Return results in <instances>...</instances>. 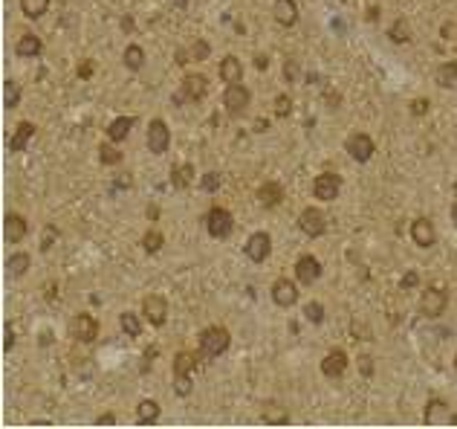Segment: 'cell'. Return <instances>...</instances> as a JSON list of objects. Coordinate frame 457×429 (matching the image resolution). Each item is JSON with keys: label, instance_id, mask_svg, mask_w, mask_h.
Here are the masks:
<instances>
[{"label": "cell", "instance_id": "6da1fadb", "mask_svg": "<svg viewBox=\"0 0 457 429\" xmlns=\"http://www.w3.org/2000/svg\"><path fill=\"white\" fill-rule=\"evenodd\" d=\"M229 345H232V333L223 325H208L200 333V354L206 360H218L220 354L229 351Z\"/></svg>", "mask_w": 457, "mask_h": 429}, {"label": "cell", "instance_id": "7a4b0ae2", "mask_svg": "<svg viewBox=\"0 0 457 429\" xmlns=\"http://www.w3.org/2000/svg\"><path fill=\"white\" fill-rule=\"evenodd\" d=\"M206 229H208L211 238H218V241H226V238L234 232V218H232V212L223 209V206L208 209V214H206Z\"/></svg>", "mask_w": 457, "mask_h": 429}, {"label": "cell", "instance_id": "3957f363", "mask_svg": "<svg viewBox=\"0 0 457 429\" xmlns=\"http://www.w3.org/2000/svg\"><path fill=\"white\" fill-rule=\"evenodd\" d=\"M249 102H252V93H249L244 84H226L223 105H226V113H229L232 119H240V116H244L246 108H249Z\"/></svg>", "mask_w": 457, "mask_h": 429}, {"label": "cell", "instance_id": "277c9868", "mask_svg": "<svg viewBox=\"0 0 457 429\" xmlns=\"http://www.w3.org/2000/svg\"><path fill=\"white\" fill-rule=\"evenodd\" d=\"M298 229L307 238H322L327 232V214L322 209H316V206L301 209V214H298Z\"/></svg>", "mask_w": 457, "mask_h": 429}, {"label": "cell", "instance_id": "5b68a950", "mask_svg": "<svg viewBox=\"0 0 457 429\" xmlns=\"http://www.w3.org/2000/svg\"><path fill=\"white\" fill-rule=\"evenodd\" d=\"M446 307H449V290L437 288V284H435V288H425V293H423V299H420V311H423L428 319L443 316Z\"/></svg>", "mask_w": 457, "mask_h": 429}, {"label": "cell", "instance_id": "8992f818", "mask_svg": "<svg viewBox=\"0 0 457 429\" xmlns=\"http://www.w3.org/2000/svg\"><path fill=\"white\" fill-rule=\"evenodd\" d=\"M342 192V177L339 174H333V172H324L319 174L316 180H312V198H319L322 203H330L336 200Z\"/></svg>", "mask_w": 457, "mask_h": 429}, {"label": "cell", "instance_id": "52a82bcc", "mask_svg": "<svg viewBox=\"0 0 457 429\" xmlns=\"http://www.w3.org/2000/svg\"><path fill=\"white\" fill-rule=\"evenodd\" d=\"M244 252L249 261H255V264H263L270 255H272V238L270 232H252L249 241L244 244Z\"/></svg>", "mask_w": 457, "mask_h": 429}, {"label": "cell", "instance_id": "ba28073f", "mask_svg": "<svg viewBox=\"0 0 457 429\" xmlns=\"http://www.w3.org/2000/svg\"><path fill=\"white\" fill-rule=\"evenodd\" d=\"M145 142H148V151L157 154V157H162L168 151V146H171V131H168V125L162 122V119H151L148 122Z\"/></svg>", "mask_w": 457, "mask_h": 429}, {"label": "cell", "instance_id": "9c48e42d", "mask_svg": "<svg viewBox=\"0 0 457 429\" xmlns=\"http://www.w3.org/2000/svg\"><path fill=\"white\" fill-rule=\"evenodd\" d=\"M345 151L350 154V160H356V162H368L371 157H373V151H376V142L368 136V134H350L347 136V142H345Z\"/></svg>", "mask_w": 457, "mask_h": 429}, {"label": "cell", "instance_id": "30bf717a", "mask_svg": "<svg viewBox=\"0 0 457 429\" xmlns=\"http://www.w3.org/2000/svg\"><path fill=\"white\" fill-rule=\"evenodd\" d=\"M69 333H73L79 342H95V337H99V319L93 314H79L69 322Z\"/></svg>", "mask_w": 457, "mask_h": 429}, {"label": "cell", "instance_id": "8fae6325", "mask_svg": "<svg viewBox=\"0 0 457 429\" xmlns=\"http://www.w3.org/2000/svg\"><path fill=\"white\" fill-rule=\"evenodd\" d=\"M142 316L148 319V325L162 328L165 319H168V302L162 296H157V293L145 296V299H142Z\"/></svg>", "mask_w": 457, "mask_h": 429}, {"label": "cell", "instance_id": "7c38bea8", "mask_svg": "<svg viewBox=\"0 0 457 429\" xmlns=\"http://www.w3.org/2000/svg\"><path fill=\"white\" fill-rule=\"evenodd\" d=\"M296 278H298V284H304V288L316 284L322 278V261L316 255H301L296 261Z\"/></svg>", "mask_w": 457, "mask_h": 429}, {"label": "cell", "instance_id": "4fadbf2b", "mask_svg": "<svg viewBox=\"0 0 457 429\" xmlns=\"http://www.w3.org/2000/svg\"><path fill=\"white\" fill-rule=\"evenodd\" d=\"M347 366H350L347 354H345L342 348H333V351L324 357V360H322V374H324L327 380H339V377H345Z\"/></svg>", "mask_w": 457, "mask_h": 429}, {"label": "cell", "instance_id": "5bb4252c", "mask_svg": "<svg viewBox=\"0 0 457 429\" xmlns=\"http://www.w3.org/2000/svg\"><path fill=\"white\" fill-rule=\"evenodd\" d=\"M180 93H183L185 102H200V99H206V93H208V79L203 73H188L183 79Z\"/></svg>", "mask_w": 457, "mask_h": 429}, {"label": "cell", "instance_id": "9a60e30c", "mask_svg": "<svg viewBox=\"0 0 457 429\" xmlns=\"http://www.w3.org/2000/svg\"><path fill=\"white\" fill-rule=\"evenodd\" d=\"M411 241H414L417 247H423V250L435 247V244H437V229H435V224H431L428 218L411 221Z\"/></svg>", "mask_w": 457, "mask_h": 429}, {"label": "cell", "instance_id": "2e32d148", "mask_svg": "<svg viewBox=\"0 0 457 429\" xmlns=\"http://www.w3.org/2000/svg\"><path fill=\"white\" fill-rule=\"evenodd\" d=\"M272 302L278 307H293L298 302V284L293 278H278L272 284Z\"/></svg>", "mask_w": 457, "mask_h": 429}, {"label": "cell", "instance_id": "e0dca14e", "mask_svg": "<svg viewBox=\"0 0 457 429\" xmlns=\"http://www.w3.org/2000/svg\"><path fill=\"white\" fill-rule=\"evenodd\" d=\"M4 232H6V241L9 244H20L23 238H27V232H29V224H27V218H23V214L9 212L6 221H4Z\"/></svg>", "mask_w": 457, "mask_h": 429}, {"label": "cell", "instance_id": "ac0fdd59", "mask_svg": "<svg viewBox=\"0 0 457 429\" xmlns=\"http://www.w3.org/2000/svg\"><path fill=\"white\" fill-rule=\"evenodd\" d=\"M272 15L281 27H296L298 23V4L296 0H275L272 4Z\"/></svg>", "mask_w": 457, "mask_h": 429}, {"label": "cell", "instance_id": "d6986e66", "mask_svg": "<svg viewBox=\"0 0 457 429\" xmlns=\"http://www.w3.org/2000/svg\"><path fill=\"white\" fill-rule=\"evenodd\" d=\"M32 136H35V125L29 122V119H23V122L15 128V134L9 136V151H12V154H20L23 148L29 146Z\"/></svg>", "mask_w": 457, "mask_h": 429}, {"label": "cell", "instance_id": "ffe728a7", "mask_svg": "<svg viewBox=\"0 0 457 429\" xmlns=\"http://www.w3.org/2000/svg\"><path fill=\"white\" fill-rule=\"evenodd\" d=\"M218 73H220V82L240 84V82H244V64H240V58H234V56H226L220 61V67H218Z\"/></svg>", "mask_w": 457, "mask_h": 429}, {"label": "cell", "instance_id": "44dd1931", "mask_svg": "<svg viewBox=\"0 0 457 429\" xmlns=\"http://www.w3.org/2000/svg\"><path fill=\"white\" fill-rule=\"evenodd\" d=\"M258 200H260L263 209H275V206L284 200V188H281V183L267 180V183H263V186L258 188Z\"/></svg>", "mask_w": 457, "mask_h": 429}, {"label": "cell", "instance_id": "7402d4cb", "mask_svg": "<svg viewBox=\"0 0 457 429\" xmlns=\"http://www.w3.org/2000/svg\"><path fill=\"white\" fill-rule=\"evenodd\" d=\"M18 58H38L44 53V41L38 35H20V41L15 44Z\"/></svg>", "mask_w": 457, "mask_h": 429}, {"label": "cell", "instance_id": "603a6c76", "mask_svg": "<svg viewBox=\"0 0 457 429\" xmlns=\"http://www.w3.org/2000/svg\"><path fill=\"white\" fill-rule=\"evenodd\" d=\"M133 125H136V116H119V119H113L110 128H107V139L110 142H125L131 136V128Z\"/></svg>", "mask_w": 457, "mask_h": 429}, {"label": "cell", "instance_id": "cb8c5ba5", "mask_svg": "<svg viewBox=\"0 0 457 429\" xmlns=\"http://www.w3.org/2000/svg\"><path fill=\"white\" fill-rule=\"evenodd\" d=\"M425 423H451V412H449V403L431 397L428 406H425Z\"/></svg>", "mask_w": 457, "mask_h": 429}, {"label": "cell", "instance_id": "d4e9b609", "mask_svg": "<svg viewBox=\"0 0 457 429\" xmlns=\"http://www.w3.org/2000/svg\"><path fill=\"white\" fill-rule=\"evenodd\" d=\"M194 183V165L191 162H180L171 169V188H188Z\"/></svg>", "mask_w": 457, "mask_h": 429}, {"label": "cell", "instance_id": "484cf974", "mask_svg": "<svg viewBox=\"0 0 457 429\" xmlns=\"http://www.w3.org/2000/svg\"><path fill=\"white\" fill-rule=\"evenodd\" d=\"M122 61H125V67L131 70V73H139V70L145 67V50H142L139 44H131V46H125Z\"/></svg>", "mask_w": 457, "mask_h": 429}, {"label": "cell", "instance_id": "4316f807", "mask_svg": "<svg viewBox=\"0 0 457 429\" xmlns=\"http://www.w3.org/2000/svg\"><path fill=\"white\" fill-rule=\"evenodd\" d=\"M29 264H32V258L27 252H12L9 261H6V273L15 276V278H20V276H27Z\"/></svg>", "mask_w": 457, "mask_h": 429}, {"label": "cell", "instance_id": "83f0119b", "mask_svg": "<svg viewBox=\"0 0 457 429\" xmlns=\"http://www.w3.org/2000/svg\"><path fill=\"white\" fill-rule=\"evenodd\" d=\"M194 371H197V354L180 351L174 357V374H194Z\"/></svg>", "mask_w": 457, "mask_h": 429}, {"label": "cell", "instance_id": "f1b7e54d", "mask_svg": "<svg viewBox=\"0 0 457 429\" xmlns=\"http://www.w3.org/2000/svg\"><path fill=\"white\" fill-rule=\"evenodd\" d=\"M119 325H122L125 337H131V340L142 337V319H139V316H136L133 311H125L122 316H119Z\"/></svg>", "mask_w": 457, "mask_h": 429}, {"label": "cell", "instance_id": "f546056e", "mask_svg": "<svg viewBox=\"0 0 457 429\" xmlns=\"http://www.w3.org/2000/svg\"><path fill=\"white\" fill-rule=\"evenodd\" d=\"M435 82H437L440 87H451V84L457 82V61H446V64H440V67L435 70Z\"/></svg>", "mask_w": 457, "mask_h": 429}, {"label": "cell", "instance_id": "4dcf8cb0", "mask_svg": "<svg viewBox=\"0 0 457 429\" xmlns=\"http://www.w3.org/2000/svg\"><path fill=\"white\" fill-rule=\"evenodd\" d=\"M20 12L32 20H38L50 12V0H20Z\"/></svg>", "mask_w": 457, "mask_h": 429}, {"label": "cell", "instance_id": "1f68e13d", "mask_svg": "<svg viewBox=\"0 0 457 429\" xmlns=\"http://www.w3.org/2000/svg\"><path fill=\"white\" fill-rule=\"evenodd\" d=\"M136 421L139 423H157L159 421V403L157 400H142L136 409Z\"/></svg>", "mask_w": 457, "mask_h": 429}, {"label": "cell", "instance_id": "d6a6232c", "mask_svg": "<svg viewBox=\"0 0 457 429\" xmlns=\"http://www.w3.org/2000/svg\"><path fill=\"white\" fill-rule=\"evenodd\" d=\"M388 35H391V41H394V44H408V41H411V27H408V20L397 18V20L391 23Z\"/></svg>", "mask_w": 457, "mask_h": 429}, {"label": "cell", "instance_id": "836d02e7", "mask_svg": "<svg viewBox=\"0 0 457 429\" xmlns=\"http://www.w3.org/2000/svg\"><path fill=\"white\" fill-rule=\"evenodd\" d=\"M263 421L267 423H286L290 415H286V409H281L275 400H270V403H263Z\"/></svg>", "mask_w": 457, "mask_h": 429}, {"label": "cell", "instance_id": "e575fe53", "mask_svg": "<svg viewBox=\"0 0 457 429\" xmlns=\"http://www.w3.org/2000/svg\"><path fill=\"white\" fill-rule=\"evenodd\" d=\"M162 244H165V238H162V232H157V229L145 232V238H142V250H145L148 255H157V252L162 250Z\"/></svg>", "mask_w": 457, "mask_h": 429}, {"label": "cell", "instance_id": "d590c367", "mask_svg": "<svg viewBox=\"0 0 457 429\" xmlns=\"http://www.w3.org/2000/svg\"><path fill=\"white\" fill-rule=\"evenodd\" d=\"M304 319L312 325H322L324 322V305L322 302H307L304 305Z\"/></svg>", "mask_w": 457, "mask_h": 429}, {"label": "cell", "instance_id": "8d00e7d4", "mask_svg": "<svg viewBox=\"0 0 457 429\" xmlns=\"http://www.w3.org/2000/svg\"><path fill=\"white\" fill-rule=\"evenodd\" d=\"M4 105L12 110V108H18L20 105V87H18V82H6V87H4Z\"/></svg>", "mask_w": 457, "mask_h": 429}, {"label": "cell", "instance_id": "74e56055", "mask_svg": "<svg viewBox=\"0 0 457 429\" xmlns=\"http://www.w3.org/2000/svg\"><path fill=\"white\" fill-rule=\"evenodd\" d=\"M122 151H119L116 146H102L99 148V160H102V165H119V162H122Z\"/></svg>", "mask_w": 457, "mask_h": 429}, {"label": "cell", "instance_id": "f35d334b", "mask_svg": "<svg viewBox=\"0 0 457 429\" xmlns=\"http://www.w3.org/2000/svg\"><path fill=\"white\" fill-rule=\"evenodd\" d=\"M188 56H191V61H206V58L211 56L208 41H194V44L188 46Z\"/></svg>", "mask_w": 457, "mask_h": 429}, {"label": "cell", "instance_id": "ab89813d", "mask_svg": "<svg viewBox=\"0 0 457 429\" xmlns=\"http://www.w3.org/2000/svg\"><path fill=\"white\" fill-rule=\"evenodd\" d=\"M174 392L180 397H188L194 392V383H191V374H174Z\"/></svg>", "mask_w": 457, "mask_h": 429}, {"label": "cell", "instance_id": "60d3db41", "mask_svg": "<svg viewBox=\"0 0 457 429\" xmlns=\"http://www.w3.org/2000/svg\"><path fill=\"white\" fill-rule=\"evenodd\" d=\"M55 241H58V226H53V224H50V226H44V232H41V250H44V252H50Z\"/></svg>", "mask_w": 457, "mask_h": 429}, {"label": "cell", "instance_id": "b9f144b4", "mask_svg": "<svg viewBox=\"0 0 457 429\" xmlns=\"http://www.w3.org/2000/svg\"><path fill=\"white\" fill-rule=\"evenodd\" d=\"M200 188H203V192H218V188H220V174L218 172H206L203 177H200Z\"/></svg>", "mask_w": 457, "mask_h": 429}, {"label": "cell", "instance_id": "7bdbcfd3", "mask_svg": "<svg viewBox=\"0 0 457 429\" xmlns=\"http://www.w3.org/2000/svg\"><path fill=\"white\" fill-rule=\"evenodd\" d=\"M293 113V99L286 96V93H281V96H275V116H290Z\"/></svg>", "mask_w": 457, "mask_h": 429}, {"label": "cell", "instance_id": "ee69618b", "mask_svg": "<svg viewBox=\"0 0 457 429\" xmlns=\"http://www.w3.org/2000/svg\"><path fill=\"white\" fill-rule=\"evenodd\" d=\"M284 79L286 82H298V61L296 58H286L284 61Z\"/></svg>", "mask_w": 457, "mask_h": 429}, {"label": "cell", "instance_id": "f6af8a7d", "mask_svg": "<svg viewBox=\"0 0 457 429\" xmlns=\"http://www.w3.org/2000/svg\"><path fill=\"white\" fill-rule=\"evenodd\" d=\"M157 354H159V348H157V345H154V348H148L145 354H142V366H139V371H142V374L151 371V363H154V357H157Z\"/></svg>", "mask_w": 457, "mask_h": 429}, {"label": "cell", "instance_id": "bcb514c9", "mask_svg": "<svg viewBox=\"0 0 457 429\" xmlns=\"http://www.w3.org/2000/svg\"><path fill=\"white\" fill-rule=\"evenodd\" d=\"M359 371H362L365 377L373 374V357H371V354H362V357H359Z\"/></svg>", "mask_w": 457, "mask_h": 429}, {"label": "cell", "instance_id": "7dc6e473", "mask_svg": "<svg viewBox=\"0 0 457 429\" xmlns=\"http://www.w3.org/2000/svg\"><path fill=\"white\" fill-rule=\"evenodd\" d=\"M417 284H420V276H417L414 270H408V273L402 276V290H414Z\"/></svg>", "mask_w": 457, "mask_h": 429}, {"label": "cell", "instance_id": "c3c4849f", "mask_svg": "<svg viewBox=\"0 0 457 429\" xmlns=\"http://www.w3.org/2000/svg\"><path fill=\"white\" fill-rule=\"evenodd\" d=\"M428 105H431L428 99H414V102H411V113H414V116H423V113H428Z\"/></svg>", "mask_w": 457, "mask_h": 429}, {"label": "cell", "instance_id": "681fc988", "mask_svg": "<svg viewBox=\"0 0 457 429\" xmlns=\"http://www.w3.org/2000/svg\"><path fill=\"white\" fill-rule=\"evenodd\" d=\"M4 348H6V351H12V348H15V331H12V325H6V340H4Z\"/></svg>", "mask_w": 457, "mask_h": 429}, {"label": "cell", "instance_id": "f907efd6", "mask_svg": "<svg viewBox=\"0 0 457 429\" xmlns=\"http://www.w3.org/2000/svg\"><path fill=\"white\" fill-rule=\"evenodd\" d=\"M90 73H93V61H84V64L79 67V76H81V79H87Z\"/></svg>", "mask_w": 457, "mask_h": 429}, {"label": "cell", "instance_id": "816d5d0a", "mask_svg": "<svg viewBox=\"0 0 457 429\" xmlns=\"http://www.w3.org/2000/svg\"><path fill=\"white\" fill-rule=\"evenodd\" d=\"M255 67H258V70H267V67H270V58H267V56H255Z\"/></svg>", "mask_w": 457, "mask_h": 429}, {"label": "cell", "instance_id": "f5cc1de1", "mask_svg": "<svg viewBox=\"0 0 457 429\" xmlns=\"http://www.w3.org/2000/svg\"><path fill=\"white\" fill-rule=\"evenodd\" d=\"M255 131H258V134H263V131H270V122H267V119H258V122H255Z\"/></svg>", "mask_w": 457, "mask_h": 429}, {"label": "cell", "instance_id": "db71d44e", "mask_svg": "<svg viewBox=\"0 0 457 429\" xmlns=\"http://www.w3.org/2000/svg\"><path fill=\"white\" fill-rule=\"evenodd\" d=\"M99 423H116V418L107 412V415H102V418H99Z\"/></svg>", "mask_w": 457, "mask_h": 429}, {"label": "cell", "instance_id": "11a10c76", "mask_svg": "<svg viewBox=\"0 0 457 429\" xmlns=\"http://www.w3.org/2000/svg\"><path fill=\"white\" fill-rule=\"evenodd\" d=\"M451 221H454V226H457V198H454V203H451Z\"/></svg>", "mask_w": 457, "mask_h": 429}, {"label": "cell", "instance_id": "9f6ffc18", "mask_svg": "<svg viewBox=\"0 0 457 429\" xmlns=\"http://www.w3.org/2000/svg\"><path fill=\"white\" fill-rule=\"evenodd\" d=\"M451 192H454V198H457V180H454V186H451Z\"/></svg>", "mask_w": 457, "mask_h": 429}, {"label": "cell", "instance_id": "6f0895ef", "mask_svg": "<svg viewBox=\"0 0 457 429\" xmlns=\"http://www.w3.org/2000/svg\"><path fill=\"white\" fill-rule=\"evenodd\" d=\"M174 4H180V6H185V4H188V0H174Z\"/></svg>", "mask_w": 457, "mask_h": 429}, {"label": "cell", "instance_id": "680465c9", "mask_svg": "<svg viewBox=\"0 0 457 429\" xmlns=\"http://www.w3.org/2000/svg\"><path fill=\"white\" fill-rule=\"evenodd\" d=\"M451 423H457V415H451Z\"/></svg>", "mask_w": 457, "mask_h": 429}, {"label": "cell", "instance_id": "91938a15", "mask_svg": "<svg viewBox=\"0 0 457 429\" xmlns=\"http://www.w3.org/2000/svg\"><path fill=\"white\" fill-rule=\"evenodd\" d=\"M454 369H457V354H454Z\"/></svg>", "mask_w": 457, "mask_h": 429}]
</instances>
